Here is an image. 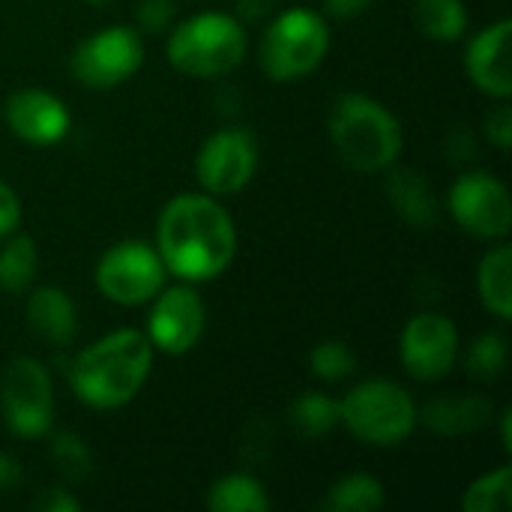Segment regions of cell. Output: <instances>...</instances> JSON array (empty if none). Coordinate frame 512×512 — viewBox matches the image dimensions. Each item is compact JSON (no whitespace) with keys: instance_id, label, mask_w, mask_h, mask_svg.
<instances>
[{"instance_id":"6da1fadb","label":"cell","mask_w":512,"mask_h":512,"mask_svg":"<svg viewBox=\"0 0 512 512\" xmlns=\"http://www.w3.org/2000/svg\"><path fill=\"white\" fill-rule=\"evenodd\" d=\"M156 252L168 273L195 285L222 276L237 252L231 213L207 192H183L165 204L156 225Z\"/></svg>"},{"instance_id":"7a4b0ae2","label":"cell","mask_w":512,"mask_h":512,"mask_svg":"<svg viewBox=\"0 0 512 512\" xmlns=\"http://www.w3.org/2000/svg\"><path fill=\"white\" fill-rule=\"evenodd\" d=\"M153 369V345L144 330H114L84 351L66 369L72 393L96 411L129 405L147 384Z\"/></svg>"},{"instance_id":"3957f363","label":"cell","mask_w":512,"mask_h":512,"mask_svg":"<svg viewBox=\"0 0 512 512\" xmlns=\"http://www.w3.org/2000/svg\"><path fill=\"white\" fill-rule=\"evenodd\" d=\"M330 141L339 159L360 174H378L402 156L396 114L366 93H342L330 111Z\"/></svg>"},{"instance_id":"277c9868","label":"cell","mask_w":512,"mask_h":512,"mask_svg":"<svg viewBox=\"0 0 512 512\" xmlns=\"http://www.w3.org/2000/svg\"><path fill=\"white\" fill-rule=\"evenodd\" d=\"M246 27L225 12H201L168 30V63L189 78H222L246 57Z\"/></svg>"},{"instance_id":"5b68a950","label":"cell","mask_w":512,"mask_h":512,"mask_svg":"<svg viewBox=\"0 0 512 512\" xmlns=\"http://www.w3.org/2000/svg\"><path fill=\"white\" fill-rule=\"evenodd\" d=\"M339 423L369 447H399L417 429V405L396 381L372 378L339 402Z\"/></svg>"},{"instance_id":"8992f818","label":"cell","mask_w":512,"mask_h":512,"mask_svg":"<svg viewBox=\"0 0 512 512\" xmlns=\"http://www.w3.org/2000/svg\"><path fill=\"white\" fill-rule=\"evenodd\" d=\"M327 51H330L327 21L306 6H294L273 15V21L261 36L258 60L267 78L297 81L315 72L324 63Z\"/></svg>"},{"instance_id":"52a82bcc","label":"cell","mask_w":512,"mask_h":512,"mask_svg":"<svg viewBox=\"0 0 512 512\" xmlns=\"http://www.w3.org/2000/svg\"><path fill=\"white\" fill-rule=\"evenodd\" d=\"M0 414L12 435L39 441L54 429V381L51 372L33 360L18 357L0 378Z\"/></svg>"},{"instance_id":"ba28073f","label":"cell","mask_w":512,"mask_h":512,"mask_svg":"<svg viewBox=\"0 0 512 512\" xmlns=\"http://www.w3.org/2000/svg\"><path fill=\"white\" fill-rule=\"evenodd\" d=\"M165 264L159 252L144 240L114 243L96 264V288L105 300L117 306H141L150 303L165 285Z\"/></svg>"},{"instance_id":"9c48e42d","label":"cell","mask_w":512,"mask_h":512,"mask_svg":"<svg viewBox=\"0 0 512 512\" xmlns=\"http://www.w3.org/2000/svg\"><path fill=\"white\" fill-rule=\"evenodd\" d=\"M144 63V39L135 27L111 24L78 42L69 69L90 90H111L132 78Z\"/></svg>"},{"instance_id":"30bf717a","label":"cell","mask_w":512,"mask_h":512,"mask_svg":"<svg viewBox=\"0 0 512 512\" xmlns=\"http://www.w3.org/2000/svg\"><path fill=\"white\" fill-rule=\"evenodd\" d=\"M258 168V141L243 126H225L213 132L195 156V180L198 186L219 198L243 192Z\"/></svg>"},{"instance_id":"8fae6325","label":"cell","mask_w":512,"mask_h":512,"mask_svg":"<svg viewBox=\"0 0 512 512\" xmlns=\"http://www.w3.org/2000/svg\"><path fill=\"white\" fill-rule=\"evenodd\" d=\"M450 216L477 240H504L512 228L510 189L489 171H465L450 195Z\"/></svg>"},{"instance_id":"7c38bea8","label":"cell","mask_w":512,"mask_h":512,"mask_svg":"<svg viewBox=\"0 0 512 512\" xmlns=\"http://www.w3.org/2000/svg\"><path fill=\"white\" fill-rule=\"evenodd\" d=\"M459 330L441 312H417L399 339V357L411 378L441 381L459 363Z\"/></svg>"},{"instance_id":"4fadbf2b","label":"cell","mask_w":512,"mask_h":512,"mask_svg":"<svg viewBox=\"0 0 512 512\" xmlns=\"http://www.w3.org/2000/svg\"><path fill=\"white\" fill-rule=\"evenodd\" d=\"M144 333L153 351H162L168 357L189 354L204 336V303L198 291L189 282L162 288L153 297V309Z\"/></svg>"},{"instance_id":"5bb4252c","label":"cell","mask_w":512,"mask_h":512,"mask_svg":"<svg viewBox=\"0 0 512 512\" xmlns=\"http://www.w3.org/2000/svg\"><path fill=\"white\" fill-rule=\"evenodd\" d=\"M3 117H6V126L12 129V135L33 147L60 144L72 129V114H69L66 102L39 87L15 90L6 99Z\"/></svg>"},{"instance_id":"9a60e30c","label":"cell","mask_w":512,"mask_h":512,"mask_svg":"<svg viewBox=\"0 0 512 512\" xmlns=\"http://www.w3.org/2000/svg\"><path fill=\"white\" fill-rule=\"evenodd\" d=\"M512 21L501 18L483 27L465 51V69L477 90L492 99H510L512 93Z\"/></svg>"},{"instance_id":"2e32d148","label":"cell","mask_w":512,"mask_h":512,"mask_svg":"<svg viewBox=\"0 0 512 512\" xmlns=\"http://www.w3.org/2000/svg\"><path fill=\"white\" fill-rule=\"evenodd\" d=\"M27 327L51 348H66L78 336V312L63 288L45 285L27 297Z\"/></svg>"},{"instance_id":"e0dca14e","label":"cell","mask_w":512,"mask_h":512,"mask_svg":"<svg viewBox=\"0 0 512 512\" xmlns=\"http://www.w3.org/2000/svg\"><path fill=\"white\" fill-rule=\"evenodd\" d=\"M387 198L393 204V210L414 228H432L438 222V198L426 180L423 171L417 168H399L390 165L387 168Z\"/></svg>"},{"instance_id":"ac0fdd59","label":"cell","mask_w":512,"mask_h":512,"mask_svg":"<svg viewBox=\"0 0 512 512\" xmlns=\"http://www.w3.org/2000/svg\"><path fill=\"white\" fill-rule=\"evenodd\" d=\"M432 432L456 438V435H471L483 429L492 420V402L483 396H441L426 405L423 414H417Z\"/></svg>"},{"instance_id":"d6986e66","label":"cell","mask_w":512,"mask_h":512,"mask_svg":"<svg viewBox=\"0 0 512 512\" xmlns=\"http://www.w3.org/2000/svg\"><path fill=\"white\" fill-rule=\"evenodd\" d=\"M477 294L480 303L498 318L510 321L512 318V249L510 243L498 240L477 267Z\"/></svg>"},{"instance_id":"ffe728a7","label":"cell","mask_w":512,"mask_h":512,"mask_svg":"<svg viewBox=\"0 0 512 512\" xmlns=\"http://www.w3.org/2000/svg\"><path fill=\"white\" fill-rule=\"evenodd\" d=\"M207 507L213 512H267L270 495L264 483L252 474H225L207 492Z\"/></svg>"},{"instance_id":"44dd1931","label":"cell","mask_w":512,"mask_h":512,"mask_svg":"<svg viewBox=\"0 0 512 512\" xmlns=\"http://www.w3.org/2000/svg\"><path fill=\"white\" fill-rule=\"evenodd\" d=\"M39 267L36 243L27 234H9L0 246V291L3 294H27L33 288Z\"/></svg>"},{"instance_id":"7402d4cb","label":"cell","mask_w":512,"mask_h":512,"mask_svg":"<svg viewBox=\"0 0 512 512\" xmlns=\"http://www.w3.org/2000/svg\"><path fill=\"white\" fill-rule=\"evenodd\" d=\"M414 24L432 42H459L468 30L462 0H414Z\"/></svg>"},{"instance_id":"603a6c76","label":"cell","mask_w":512,"mask_h":512,"mask_svg":"<svg viewBox=\"0 0 512 512\" xmlns=\"http://www.w3.org/2000/svg\"><path fill=\"white\" fill-rule=\"evenodd\" d=\"M387 504V492L372 474H345L339 477L324 498V510L330 512H378Z\"/></svg>"},{"instance_id":"cb8c5ba5","label":"cell","mask_w":512,"mask_h":512,"mask_svg":"<svg viewBox=\"0 0 512 512\" xmlns=\"http://www.w3.org/2000/svg\"><path fill=\"white\" fill-rule=\"evenodd\" d=\"M288 423L306 441L324 438V435H330L339 426V402L324 396V393L309 390V393H303L300 399L291 402Z\"/></svg>"},{"instance_id":"d4e9b609","label":"cell","mask_w":512,"mask_h":512,"mask_svg":"<svg viewBox=\"0 0 512 512\" xmlns=\"http://www.w3.org/2000/svg\"><path fill=\"white\" fill-rule=\"evenodd\" d=\"M507 363H510V342L501 333H483V336H477L471 342V348H468V357H465L468 375L477 384L498 381L504 375Z\"/></svg>"},{"instance_id":"484cf974","label":"cell","mask_w":512,"mask_h":512,"mask_svg":"<svg viewBox=\"0 0 512 512\" xmlns=\"http://www.w3.org/2000/svg\"><path fill=\"white\" fill-rule=\"evenodd\" d=\"M512 507V468L501 465L498 471H489L477 477L465 498L462 510L465 512H507Z\"/></svg>"},{"instance_id":"4316f807","label":"cell","mask_w":512,"mask_h":512,"mask_svg":"<svg viewBox=\"0 0 512 512\" xmlns=\"http://www.w3.org/2000/svg\"><path fill=\"white\" fill-rule=\"evenodd\" d=\"M51 459L66 483H84L93 474V453L84 444V438L72 432L51 435Z\"/></svg>"},{"instance_id":"83f0119b","label":"cell","mask_w":512,"mask_h":512,"mask_svg":"<svg viewBox=\"0 0 512 512\" xmlns=\"http://www.w3.org/2000/svg\"><path fill=\"white\" fill-rule=\"evenodd\" d=\"M309 369L315 378H321L327 384H339L357 372V354L351 351V345H345L339 339H327V342H318L312 348Z\"/></svg>"},{"instance_id":"f1b7e54d","label":"cell","mask_w":512,"mask_h":512,"mask_svg":"<svg viewBox=\"0 0 512 512\" xmlns=\"http://www.w3.org/2000/svg\"><path fill=\"white\" fill-rule=\"evenodd\" d=\"M174 15H177V3L174 0H141L135 21H138V33L144 36H162L174 27Z\"/></svg>"},{"instance_id":"f546056e","label":"cell","mask_w":512,"mask_h":512,"mask_svg":"<svg viewBox=\"0 0 512 512\" xmlns=\"http://www.w3.org/2000/svg\"><path fill=\"white\" fill-rule=\"evenodd\" d=\"M486 138L498 147V150H510L512 147V108L507 105V99H501V105H495L489 114H486Z\"/></svg>"},{"instance_id":"4dcf8cb0","label":"cell","mask_w":512,"mask_h":512,"mask_svg":"<svg viewBox=\"0 0 512 512\" xmlns=\"http://www.w3.org/2000/svg\"><path fill=\"white\" fill-rule=\"evenodd\" d=\"M21 225V201L15 195V189L0 177V240L15 234Z\"/></svg>"},{"instance_id":"1f68e13d","label":"cell","mask_w":512,"mask_h":512,"mask_svg":"<svg viewBox=\"0 0 512 512\" xmlns=\"http://www.w3.org/2000/svg\"><path fill=\"white\" fill-rule=\"evenodd\" d=\"M33 510L39 512H75L81 510V501L75 495H69V489L60 486H48L33 498Z\"/></svg>"},{"instance_id":"d6a6232c","label":"cell","mask_w":512,"mask_h":512,"mask_svg":"<svg viewBox=\"0 0 512 512\" xmlns=\"http://www.w3.org/2000/svg\"><path fill=\"white\" fill-rule=\"evenodd\" d=\"M447 153H450L453 162H468V159H474L477 141H474V135H471L468 126H456V129L447 135Z\"/></svg>"},{"instance_id":"836d02e7","label":"cell","mask_w":512,"mask_h":512,"mask_svg":"<svg viewBox=\"0 0 512 512\" xmlns=\"http://www.w3.org/2000/svg\"><path fill=\"white\" fill-rule=\"evenodd\" d=\"M279 0H237V18L240 21H264L276 12Z\"/></svg>"},{"instance_id":"e575fe53","label":"cell","mask_w":512,"mask_h":512,"mask_svg":"<svg viewBox=\"0 0 512 512\" xmlns=\"http://www.w3.org/2000/svg\"><path fill=\"white\" fill-rule=\"evenodd\" d=\"M369 6H372V0H324L327 15H330V18H339V21L357 18V15H363Z\"/></svg>"},{"instance_id":"d590c367","label":"cell","mask_w":512,"mask_h":512,"mask_svg":"<svg viewBox=\"0 0 512 512\" xmlns=\"http://www.w3.org/2000/svg\"><path fill=\"white\" fill-rule=\"evenodd\" d=\"M18 483H21V465L12 456L0 453V495L18 489Z\"/></svg>"},{"instance_id":"8d00e7d4","label":"cell","mask_w":512,"mask_h":512,"mask_svg":"<svg viewBox=\"0 0 512 512\" xmlns=\"http://www.w3.org/2000/svg\"><path fill=\"white\" fill-rule=\"evenodd\" d=\"M501 441H504V450L510 453V450H512V441H510V411H504V417H501Z\"/></svg>"},{"instance_id":"74e56055","label":"cell","mask_w":512,"mask_h":512,"mask_svg":"<svg viewBox=\"0 0 512 512\" xmlns=\"http://www.w3.org/2000/svg\"><path fill=\"white\" fill-rule=\"evenodd\" d=\"M87 3H105V0H87Z\"/></svg>"}]
</instances>
